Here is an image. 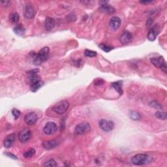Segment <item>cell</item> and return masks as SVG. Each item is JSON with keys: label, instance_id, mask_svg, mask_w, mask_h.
Returning <instances> with one entry per match:
<instances>
[{"label": "cell", "instance_id": "e0dca14e", "mask_svg": "<svg viewBox=\"0 0 167 167\" xmlns=\"http://www.w3.org/2000/svg\"><path fill=\"white\" fill-rule=\"evenodd\" d=\"M54 26H55V20H54V19L50 17L46 18L45 23V29L47 32H50V31H52L54 29Z\"/></svg>", "mask_w": 167, "mask_h": 167}, {"label": "cell", "instance_id": "f1b7e54d", "mask_svg": "<svg viewBox=\"0 0 167 167\" xmlns=\"http://www.w3.org/2000/svg\"><path fill=\"white\" fill-rule=\"evenodd\" d=\"M12 114L14 116V118L15 119H18L20 116V112L18 110L16 109V108H14L12 110Z\"/></svg>", "mask_w": 167, "mask_h": 167}, {"label": "cell", "instance_id": "ba28073f", "mask_svg": "<svg viewBox=\"0 0 167 167\" xmlns=\"http://www.w3.org/2000/svg\"><path fill=\"white\" fill-rule=\"evenodd\" d=\"M32 132L29 129H24L19 133L18 139L21 142L24 143L28 142L32 138Z\"/></svg>", "mask_w": 167, "mask_h": 167}, {"label": "cell", "instance_id": "d4e9b609", "mask_svg": "<svg viewBox=\"0 0 167 167\" xmlns=\"http://www.w3.org/2000/svg\"><path fill=\"white\" fill-rule=\"evenodd\" d=\"M99 47L105 52H109L111 51L112 50H113V48H114L113 47H112V46H108V45H107L106 44H104V43L101 44L99 45Z\"/></svg>", "mask_w": 167, "mask_h": 167}, {"label": "cell", "instance_id": "836d02e7", "mask_svg": "<svg viewBox=\"0 0 167 167\" xmlns=\"http://www.w3.org/2000/svg\"><path fill=\"white\" fill-rule=\"evenodd\" d=\"M151 2H152L151 1H141V3H150Z\"/></svg>", "mask_w": 167, "mask_h": 167}, {"label": "cell", "instance_id": "9c48e42d", "mask_svg": "<svg viewBox=\"0 0 167 167\" xmlns=\"http://www.w3.org/2000/svg\"><path fill=\"white\" fill-rule=\"evenodd\" d=\"M61 142V140L59 138H56V139H54L52 140V141H46L42 142V145H43V147L46 150H52L54 147H57L58 145L60 144Z\"/></svg>", "mask_w": 167, "mask_h": 167}, {"label": "cell", "instance_id": "1f68e13d", "mask_svg": "<svg viewBox=\"0 0 167 167\" xmlns=\"http://www.w3.org/2000/svg\"><path fill=\"white\" fill-rule=\"evenodd\" d=\"M103 82H104V81L103 80H101V79H97L94 82V84L95 85H101V84H103Z\"/></svg>", "mask_w": 167, "mask_h": 167}, {"label": "cell", "instance_id": "4dcf8cb0", "mask_svg": "<svg viewBox=\"0 0 167 167\" xmlns=\"http://www.w3.org/2000/svg\"><path fill=\"white\" fill-rule=\"evenodd\" d=\"M5 154L7 155V157H10L11 159H18L16 155H14V154L11 153H6Z\"/></svg>", "mask_w": 167, "mask_h": 167}, {"label": "cell", "instance_id": "52a82bcc", "mask_svg": "<svg viewBox=\"0 0 167 167\" xmlns=\"http://www.w3.org/2000/svg\"><path fill=\"white\" fill-rule=\"evenodd\" d=\"M36 14V10L32 4H27L24 10V16L28 19H32Z\"/></svg>", "mask_w": 167, "mask_h": 167}, {"label": "cell", "instance_id": "83f0119b", "mask_svg": "<svg viewBox=\"0 0 167 167\" xmlns=\"http://www.w3.org/2000/svg\"><path fill=\"white\" fill-rule=\"evenodd\" d=\"M45 166H50V167H53V166H57V162H56L55 160L54 159H50L49 161H46L45 164H44Z\"/></svg>", "mask_w": 167, "mask_h": 167}, {"label": "cell", "instance_id": "ac0fdd59", "mask_svg": "<svg viewBox=\"0 0 167 167\" xmlns=\"http://www.w3.org/2000/svg\"><path fill=\"white\" fill-rule=\"evenodd\" d=\"M44 82L41 80H39L33 84H31L30 86V90L32 92H36L39 89L43 86Z\"/></svg>", "mask_w": 167, "mask_h": 167}, {"label": "cell", "instance_id": "9a60e30c", "mask_svg": "<svg viewBox=\"0 0 167 167\" xmlns=\"http://www.w3.org/2000/svg\"><path fill=\"white\" fill-rule=\"evenodd\" d=\"M122 20L118 17H113L110 18L109 22V26L113 30H117L121 26Z\"/></svg>", "mask_w": 167, "mask_h": 167}, {"label": "cell", "instance_id": "d6a6232c", "mask_svg": "<svg viewBox=\"0 0 167 167\" xmlns=\"http://www.w3.org/2000/svg\"><path fill=\"white\" fill-rule=\"evenodd\" d=\"M2 4L4 5V6H9V4H10V2H9V1H3L2 2Z\"/></svg>", "mask_w": 167, "mask_h": 167}, {"label": "cell", "instance_id": "30bf717a", "mask_svg": "<svg viewBox=\"0 0 167 167\" xmlns=\"http://www.w3.org/2000/svg\"><path fill=\"white\" fill-rule=\"evenodd\" d=\"M37 119V116L35 112H29L25 116L24 121L27 125H33L36 123Z\"/></svg>", "mask_w": 167, "mask_h": 167}, {"label": "cell", "instance_id": "4fadbf2b", "mask_svg": "<svg viewBox=\"0 0 167 167\" xmlns=\"http://www.w3.org/2000/svg\"><path fill=\"white\" fill-rule=\"evenodd\" d=\"M159 26H157V25H155L154 26H153L150 30V32L147 33V39L148 40H150V41H154L155 39H156L157 35L159 33Z\"/></svg>", "mask_w": 167, "mask_h": 167}, {"label": "cell", "instance_id": "d6986e66", "mask_svg": "<svg viewBox=\"0 0 167 167\" xmlns=\"http://www.w3.org/2000/svg\"><path fill=\"white\" fill-rule=\"evenodd\" d=\"M14 32L17 35H18V36H22L25 33L26 29L24 27L22 24H18L14 28Z\"/></svg>", "mask_w": 167, "mask_h": 167}, {"label": "cell", "instance_id": "44dd1931", "mask_svg": "<svg viewBox=\"0 0 167 167\" xmlns=\"http://www.w3.org/2000/svg\"><path fill=\"white\" fill-rule=\"evenodd\" d=\"M129 118L134 120V121H138V120L141 119V116L140 114L138 112L136 111H131L129 112Z\"/></svg>", "mask_w": 167, "mask_h": 167}, {"label": "cell", "instance_id": "cb8c5ba5", "mask_svg": "<svg viewBox=\"0 0 167 167\" xmlns=\"http://www.w3.org/2000/svg\"><path fill=\"white\" fill-rule=\"evenodd\" d=\"M155 116L159 119H162V120H166L167 118V114L165 112H161V111H157L155 112Z\"/></svg>", "mask_w": 167, "mask_h": 167}, {"label": "cell", "instance_id": "603a6c76", "mask_svg": "<svg viewBox=\"0 0 167 167\" xmlns=\"http://www.w3.org/2000/svg\"><path fill=\"white\" fill-rule=\"evenodd\" d=\"M29 83L32 84L34 82H36L37 81L40 80V77L37 75V73H35V74H29Z\"/></svg>", "mask_w": 167, "mask_h": 167}, {"label": "cell", "instance_id": "8fae6325", "mask_svg": "<svg viewBox=\"0 0 167 167\" xmlns=\"http://www.w3.org/2000/svg\"><path fill=\"white\" fill-rule=\"evenodd\" d=\"M108 2H101V7L100 10L103 11V13H105L107 14H112L116 12V9L113 7L108 4Z\"/></svg>", "mask_w": 167, "mask_h": 167}, {"label": "cell", "instance_id": "5b68a950", "mask_svg": "<svg viewBox=\"0 0 167 167\" xmlns=\"http://www.w3.org/2000/svg\"><path fill=\"white\" fill-rule=\"evenodd\" d=\"M99 126L103 131L110 132L114 128V123L112 121L103 119L99 122Z\"/></svg>", "mask_w": 167, "mask_h": 167}, {"label": "cell", "instance_id": "7a4b0ae2", "mask_svg": "<svg viewBox=\"0 0 167 167\" xmlns=\"http://www.w3.org/2000/svg\"><path fill=\"white\" fill-rule=\"evenodd\" d=\"M153 161L152 157L148 155L140 153L135 155L132 157L131 161L135 165H144L149 164Z\"/></svg>", "mask_w": 167, "mask_h": 167}, {"label": "cell", "instance_id": "ffe728a7", "mask_svg": "<svg viewBox=\"0 0 167 167\" xmlns=\"http://www.w3.org/2000/svg\"><path fill=\"white\" fill-rule=\"evenodd\" d=\"M112 87L114 88L115 90L117 91L119 95H122V82H114V83H112Z\"/></svg>", "mask_w": 167, "mask_h": 167}, {"label": "cell", "instance_id": "f546056e", "mask_svg": "<svg viewBox=\"0 0 167 167\" xmlns=\"http://www.w3.org/2000/svg\"><path fill=\"white\" fill-rule=\"evenodd\" d=\"M150 105L155 108H157V109H160V108H162V106L161 105V104L156 101H153V102L150 103Z\"/></svg>", "mask_w": 167, "mask_h": 167}, {"label": "cell", "instance_id": "7402d4cb", "mask_svg": "<svg viewBox=\"0 0 167 167\" xmlns=\"http://www.w3.org/2000/svg\"><path fill=\"white\" fill-rule=\"evenodd\" d=\"M10 20L11 22L13 23V24H16L19 21V18H20V16H19L18 13H13L10 14Z\"/></svg>", "mask_w": 167, "mask_h": 167}, {"label": "cell", "instance_id": "3957f363", "mask_svg": "<svg viewBox=\"0 0 167 167\" xmlns=\"http://www.w3.org/2000/svg\"><path fill=\"white\" fill-rule=\"evenodd\" d=\"M69 106L70 104L67 101H61L57 103L53 107L52 110L55 113L61 115L67 112L68 108H69Z\"/></svg>", "mask_w": 167, "mask_h": 167}, {"label": "cell", "instance_id": "4316f807", "mask_svg": "<svg viewBox=\"0 0 167 167\" xmlns=\"http://www.w3.org/2000/svg\"><path fill=\"white\" fill-rule=\"evenodd\" d=\"M85 56L89 57H94L97 56V52L95 51H93L90 50H85L84 51Z\"/></svg>", "mask_w": 167, "mask_h": 167}, {"label": "cell", "instance_id": "2e32d148", "mask_svg": "<svg viewBox=\"0 0 167 167\" xmlns=\"http://www.w3.org/2000/svg\"><path fill=\"white\" fill-rule=\"evenodd\" d=\"M15 141V135L14 134H11L8 136H7V137L4 140L3 142V145H4L5 147L6 148H9L11 146H13Z\"/></svg>", "mask_w": 167, "mask_h": 167}, {"label": "cell", "instance_id": "6da1fadb", "mask_svg": "<svg viewBox=\"0 0 167 167\" xmlns=\"http://www.w3.org/2000/svg\"><path fill=\"white\" fill-rule=\"evenodd\" d=\"M31 55L33 58V63L36 65H39L48 59L50 54V48L48 46L42 48L38 54L35 52H31Z\"/></svg>", "mask_w": 167, "mask_h": 167}, {"label": "cell", "instance_id": "5bb4252c", "mask_svg": "<svg viewBox=\"0 0 167 167\" xmlns=\"http://www.w3.org/2000/svg\"><path fill=\"white\" fill-rule=\"evenodd\" d=\"M133 39V35L129 31H125L120 37V42L123 45L129 44Z\"/></svg>", "mask_w": 167, "mask_h": 167}, {"label": "cell", "instance_id": "8992f818", "mask_svg": "<svg viewBox=\"0 0 167 167\" xmlns=\"http://www.w3.org/2000/svg\"><path fill=\"white\" fill-rule=\"evenodd\" d=\"M57 129V127L56 124L52 122H49L46 123L45 126L43 128V132L45 134L50 135H53L56 133Z\"/></svg>", "mask_w": 167, "mask_h": 167}, {"label": "cell", "instance_id": "277c9868", "mask_svg": "<svg viewBox=\"0 0 167 167\" xmlns=\"http://www.w3.org/2000/svg\"><path fill=\"white\" fill-rule=\"evenodd\" d=\"M91 131V126L88 123H81L77 125L75 129V133L76 135H82L87 133Z\"/></svg>", "mask_w": 167, "mask_h": 167}, {"label": "cell", "instance_id": "7c38bea8", "mask_svg": "<svg viewBox=\"0 0 167 167\" xmlns=\"http://www.w3.org/2000/svg\"><path fill=\"white\" fill-rule=\"evenodd\" d=\"M150 61L151 63L157 68L161 69L163 66L166 64L164 57L162 56H159V57H155L151 58Z\"/></svg>", "mask_w": 167, "mask_h": 167}, {"label": "cell", "instance_id": "484cf974", "mask_svg": "<svg viewBox=\"0 0 167 167\" xmlns=\"http://www.w3.org/2000/svg\"><path fill=\"white\" fill-rule=\"evenodd\" d=\"M36 153V150L33 148H31L29 150L26 151V152L24 153V157L25 158H29L33 157V155Z\"/></svg>", "mask_w": 167, "mask_h": 167}]
</instances>
